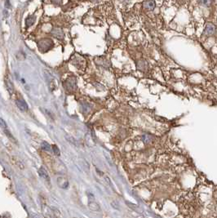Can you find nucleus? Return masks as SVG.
<instances>
[{
	"label": "nucleus",
	"instance_id": "obj_20",
	"mask_svg": "<svg viewBox=\"0 0 217 218\" xmlns=\"http://www.w3.org/2000/svg\"><path fill=\"white\" fill-rule=\"evenodd\" d=\"M104 155H105V158H106V160H107V162L108 163V164H109V165H112V162H111V160H110V158L108 157V155L106 154V153H104Z\"/></svg>",
	"mask_w": 217,
	"mask_h": 218
},
{
	"label": "nucleus",
	"instance_id": "obj_13",
	"mask_svg": "<svg viewBox=\"0 0 217 218\" xmlns=\"http://www.w3.org/2000/svg\"><path fill=\"white\" fill-rule=\"evenodd\" d=\"M41 148L45 151H50L51 148H52V145H49L47 141H42V144H41Z\"/></svg>",
	"mask_w": 217,
	"mask_h": 218
},
{
	"label": "nucleus",
	"instance_id": "obj_12",
	"mask_svg": "<svg viewBox=\"0 0 217 218\" xmlns=\"http://www.w3.org/2000/svg\"><path fill=\"white\" fill-rule=\"evenodd\" d=\"M142 138H143V141L145 142V144H150V143H151L153 141V140H152L153 139V136L151 135H149V134L143 135Z\"/></svg>",
	"mask_w": 217,
	"mask_h": 218
},
{
	"label": "nucleus",
	"instance_id": "obj_7",
	"mask_svg": "<svg viewBox=\"0 0 217 218\" xmlns=\"http://www.w3.org/2000/svg\"><path fill=\"white\" fill-rule=\"evenodd\" d=\"M88 207L90 208L91 210L96 211V212H98V211L101 210V207H100V205L97 203V202H95L94 200L89 202V203H88Z\"/></svg>",
	"mask_w": 217,
	"mask_h": 218
},
{
	"label": "nucleus",
	"instance_id": "obj_18",
	"mask_svg": "<svg viewBox=\"0 0 217 218\" xmlns=\"http://www.w3.org/2000/svg\"><path fill=\"white\" fill-rule=\"evenodd\" d=\"M0 123H1V127H3V129H6V128H7V123L4 122V120H3V119H0Z\"/></svg>",
	"mask_w": 217,
	"mask_h": 218
},
{
	"label": "nucleus",
	"instance_id": "obj_3",
	"mask_svg": "<svg viewBox=\"0 0 217 218\" xmlns=\"http://www.w3.org/2000/svg\"><path fill=\"white\" fill-rule=\"evenodd\" d=\"M38 175L41 176L42 178H43L46 182H48L50 184V182H51V180H50V176H49L48 173V172H47V170L45 169L43 167H41L39 170H38Z\"/></svg>",
	"mask_w": 217,
	"mask_h": 218
},
{
	"label": "nucleus",
	"instance_id": "obj_4",
	"mask_svg": "<svg viewBox=\"0 0 217 218\" xmlns=\"http://www.w3.org/2000/svg\"><path fill=\"white\" fill-rule=\"evenodd\" d=\"M16 104L17 105L19 109H21V111H27L28 110V105L24 101L23 99H17L16 101Z\"/></svg>",
	"mask_w": 217,
	"mask_h": 218
},
{
	"label": "nucleus",
	"instance_id": "obj_9",
	"mask_svg": "<svg viewBox=\"0 0 217 218\" xmlns=\"http://www.w3.org/2000/svg\"><path fill=\"white\" fill-rule=\"evenodd\" d=\"M35 20H36L35 16H34V15L29 16V17L26 18V20H25V25H26L27 27H30V26H32L34 24Z\"/></svg>",
	"mask_w": 217,
	"mask_h": 218
},
{
	"label": "nucleus",
	"instance_id": "obj_2",
	"mask_svg": "<svg viewBox=\"0 0 217 218\" xmlns=\"http://www.w3.org/2000/svg\"><path fill=\"white\" fill-rule=\"evenodd\" d=\"M51 34L55 38L58 39H63L64 38V32L60 28H53L51 30Z\"/></svg>",
	"mask_w": 217,
	"mask_h": 218
},
{
	"label": "nucleus",
	"instance_id": "obj_22",
	"mask_svg": "<svg viewBox=\"0 0 217 218\" xmlns=\"http://www.w3.org/2000/svg\"><path fill=\"white\" fill-rule=\"evenodd\" d=\"M5 6H6V7H9V6H10V4H9V0H7L6 3H5Z\"/></svg>",
	"mask_w": 217,
	"mask_h": 218
},
{
	"label": "nucleus",
	"instance_id": "obj_8",
	"mask_svg": "<svg viewBox=\"0 0 217 218\" xmlns=\"http://www.w3.org/2000/svg\"><path fill=\"white\" fill-rule=\"evenodd\" d=\"M143 6L146 9L149 10H153L155 7V2L153 0H149V1H145V3H143Z\"/></svg>",
	"mask_w": 217,
	"mask_h": 218
},
{
	"label": "nucleus",
	"instance_id": "obj_16",
	"mask_svg": "<svg viewBox=\"0 0 217 218\" xmlns=\"http://www.w3.org/2000/svg\"><path fill=\"white\" fill-rule=\"evenodd\" d=\"M52 150L54 152L55 154L57 155V156H59V155H60V150H59V148L56 145H52Z\"/></svg>",
	"mask_w": 217,
	"mask_h": 218
},
{
	"label": "nucleus",
	"instance_id": "obj_6",
	"mask_svg": "<svg viewBox=\"0 0 217 218\" xmlns=\"http://www.w3.org/2000/svg\"><path fill=\"white\" fill-rule=\"evenodd\" d=\"M215 33V26L212 24H208L206 25L205 34L206 35H211Z\"/></svg>",
	"mask_w": 217,
	"mask_h": 218
},
{
	"label": "nucleus",
	"instance_id": "obj_21",
	"mask_svg": "<svg viewBox=\"0 0 217 218\" xmlns=\"http://www.w3.org/2000/svg\"><path fill=\"white\" fill-rule=\"evenodd\" d=\"M55 4H60L62 3V0H51Z\"/></svg>",
	"mask_w": 217,
	"mask_h": 218
},
{
	"label": "nucleus",
	"instance_id": "obj_14",
	"mask_svg": "<svg viewBox=\"0 0 217 218\" xmlns=\"http://www.w3.org/2000/svg\"><path fill=\"white\" fill-rule=\"evenodd\" d=\"M3 131H4V133H5V135H6L7 136L9 139L11 140L12 141H14L15 143H17V140H16V139L14 138V136H12V133L9 132V130H8L7 128H6V129H3Z\"/></svg>",
	"mask_w": 217,
	"mask_h": 218
},
{
	"label": "nucleus",
	"instance_id": "obj_10",
	"mask_svg": "<svg viewBox=\"0 0 217 218\" xmlns=\"http://www.w3.org/2000/svg\"><path fill=\"white\" fill-rule=\"evenodd\" d=\"M57 183H58V185L60 186V187L63 188V189H65L69 186V182L65 178H58Z\"/></svg>",
	"mask_w": 217,
	"mask_h": 218
},
{
	"label": "nucleus",
	"instance_id": "obj_1",
	"mask_svg": "<svg viewBox=\"0 0 217 218\" xmlns=\"http://www.w3.org/2000/svg\"><path fill=\"white\" fill-rule=\"evenodd\" d=\"M53 46V42L52 40H50L48 38H46V39H42L40 40L38 43V49L42 52H47L48 51L49 49L51 48Z\"/></svg>",
	"mask_w": 217,
	"mask_h": 218
},
{
	"label": "nucleus",
	"instance_id": "obj_15",
	"mask_svg": "<svg viewBox=\"0 0 217 218\" xmlns=\"http://www.w3.org/2000/svg\"><path fill=\"white\" fill-rule=\"evenodd\" d=\"M5 83H6L7 89L8 90V91H9L10 93H12V91H13V90H14L12 83L10 82V81H9V80H5Z\"/></svg>",
	"mask_w": 217,
	"mask_h": 218
},
{
	"label": "nucleus",
	"instance_id": "obj_5",
	"mask_svg": "<svg viewBox=\"0 0 217 218\" xmlns=\"http://www.w3.org/2000/svg\"><path fill=\"white\" fill-rule=\"evenodd\" d=\"M65 87L66 88L67 90L71 91L74 87H75V79L74 78H70L67 80L65 83Z\"/></svg>",
	"mask_w": 217,
	"mask_h": 218
},
{
	"label": "nucleus",
	"instance_id": "obj_11",
	"mask_svg": "<svg viewBox=\"0 0 217 218\" xmlns=\"http://www.w3.org/2000/svg\"><path fill=\"white\" fill-rule=\"evenodd\" d=\"M65 139L68 142H69L71 145H74V146H78V142H77V140H75L74 137H73L72 136H69V135H68L66 134L65 136Z\"/></svg>",
	"mask_w": 217,
	"mask_h": 218
},
{
	"label": "nucleus",
	"instance_id": "obj_19",
	"mask_svg": "<svg viewBox=\"0 0 217 218\" xmlns=\"http://www.w3.org/2000/svg\"><path fill=\"white\" fill-rule=\"evenodd\" d=\"M104 178H105V182H107V184H108L110 186H112V183H111V181H110V179L108 178V176H105V175H104Z\"/></svg>",
	"mask_w": 217,
	"mask_h": 218
},
{
	"label": "nucleus",
	"instance_id": "obj_17",
	"mask_svg": "<svg viewBox=\"0 0 217 218\" xmlns=\"http://www.w3.org/2000/svg\"><path fill=\"white\" fill-rule=\"evenodd\" d=\"M199 3L206 7H209L211 5V0H198Z\"/></svg>",
	"mask_w": 217,
	"mask_h": 218
}]
</instances>
